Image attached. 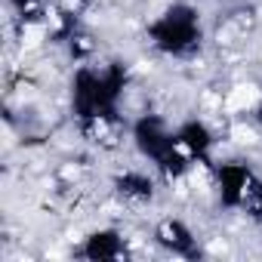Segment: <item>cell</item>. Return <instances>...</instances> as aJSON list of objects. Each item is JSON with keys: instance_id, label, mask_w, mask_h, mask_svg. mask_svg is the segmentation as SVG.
Wrapping results in <instances>:
<instances>
[{"instance_id": "obj_2", "label": "cell", "mask_w": 262, "mask_h": 262, "mask_svg": "<svg viewBox=\"0 0 262 262\" xmlns=\"http://www.w3.org/2000/svg\"><path fill=\"white\" fill-rule=\"evenodd\" d=\"M228 139H231L234 145H241V148H244V145L250 148V145L259 142V133H256L253 126H247V123H234V126H231V133H228Z\"/></svg>"}, {"instance_id": "obj_1", "label": "cell", "mask_w": 262, "mask_h": 262, "mask_svg": "<svg viewBox=\"0 0 262 262\" xmlns=\"http://www.w3.org/2000/svg\"><path fill=\"white\" fill-rule=\"evenodd\" d=\"M259 99H262V93H259V86H256V83H237V86H231V90H228V96L222 99V108H225L228 114H241V111L256 108V105H259Z\"/></svg>"}]
</instances>
